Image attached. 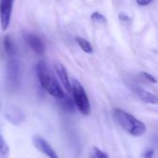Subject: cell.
<instances>
[{
	"label": "cell",
	"instance_id": "1",
	"mask_svg": "<svg viewBox=\"0 0 158 158\" xmlns=\"http://www.w3.org/2000/svg\"><path fill=\"white\" fill-rule=\"evenodd\" d=\"M36 72L39 82L41 86L53 97L60 100L63 99L66 94L62 88L60 87L58 81L54 77L52 72L50 71L47 64L44 61H40L36 65Z\"/></svg>",
	"mask_w": 158,
	"mask_h": 158
},
{
	"label": "cell",
	"instance_id": "2",
	"mask_svg": "<svg viewBox=\"0 0 158 158\" xmlns=\"http://www.w3.org/2000/svg\"><path fill=\"white\" fill-rule=\"evenodd\" d=\"M113 116L119 126L131 135L139 137L146 132L145 124L131 114L122 109L115 108L113 111Z\"/></svg>",
	"mask_w": 158,
	"mask_h": 158
},
{
	"label": "cell",
	"instance_id": "3",
	"mask_svg": "<svg viewBox=\"0 0 158 158\" xmlns=\"http://www.w3.org/2000/svg\"><path fill=\"white\" fill-rule=\"evenodd\" d=\"M6 81L11 91H17L20 86V66L18 56H8L6 67Z\"/></svg>",
	"mask_w": 158,
	"mask_h": 158
},
{
	"label": "cell",
	"instance_id": "4",
	"mask_svg": "<svg viewBox=\"0 0 158 158\" xmlns=\"http://www.w3.org/2000/svg\"><path fill=\"white\" fill-rule=\"evenodd\" d=\"M71 88V93L73 94V100L76 107L82 115L88 116L91 112V105L84 88L82 87L81 82L75 79L72 80Z\"/></svg>",
	"mask_w": 158,
	"mask_h": 158
},
{
	"label": "cell",
	"instance_id": "5",
	"mask_svg": "<svg viewBox=\"0 0 158 158\" xmlns=\"http://www.w3.org/2000/svg\"><path fill=\"white\" fill-rule=\"evenodd\" d=\"M14 0H0V21L3 31H6L10 24Z\"/></svg>",
	"mask_w": 158,
	"mask_h": 158
},
{
	"label": "cell",
	"instance_id": "6",
	"mask_svg": "<svg viewBox=\"0 0 158 158\" xmlns=\"http://www.w3.org/2000/svg\"><path fill=\"white\" fill-rule=\"evenodd\" d=\"M32 144L33 146L41 153L44 154L48 158H59L56 151L52 148V146L41 136L33 135L32 136Z\"/></svg>",
	"mask_w": 158,
	"mask_h": 158
},
{
	"label": "cell",
	"instance_id": "7",
	"mask_svg": "<svg viewBox=\"0 0 158 158\" xmlns=\"http://www.w3.org/2000/svg\"><path fill=\"white\" fill-rule=\"evenodd\" d=\"M24 40L27 44L39 56H43L44 53V44L42 39L31 33V32H25L24 33Z\"/></svg>",
	"mask_w": 158,
	"mask_h": 158
},
{
	"label": "cell",
	"instance_id": "8",
	"mask_svg": "<svg viewBox=\"0 0 158 158\" xmlns=\"http://www.w3.org/2000/svg\"><path fill=\"white\" fill-rule=\"evenodd\" d=\"M132 90L134 91V93L138 95V97L142 101H143L147 104H152V105L158 104L157 96L156 94H152L151 92L143 89V87H140L138 85H134V86H132Z\"/></svg>",
	"mask_w": 158,
	"mask_h": 158
},
{
	"label": "cell",
	"instance_id": "9",
	"mask_svg": "<svg viewBox=\"0 0 158 158\" xmlns=\"http://www.w3.org/2000/svg\"><path fill=\"white\" fill-rule=\"evenodd\" d=\"M5 117L10 123H12L14 125H19V124L22 123L25 118L22 111L19 110L16 106L7 108L5 112Z\"/></svg>",
	"mask_w": 158,
	"mask_h": 158
},
{
	"label": "cell",
	"instance_id": "10",
	"mask_svg": "<svg viewBox=\"0 0 158 158\" xmlns=\"http://www.w3.org/2000/svg\"><path fill=\"white\" fill-rule=\"evenodd\" d=\"M55 70L59 78V80L61 81L64 88L66 89V91L69 94L72 92V88H71V83L69 80V76L67 73V70L65 69V67L61 64V63H56L55 64Z\"/></svg>",
	"mask_w": 158,
	"mask_h": 158
},
{
	"label": "cell",
	"instance_id": "11",
	"mask_svg": "<svg viewBox=\"0 0 158 158\" xmlns=\"http://www.w3.org/2000/svg\"><path fill=\"white\" fill-rule=\"evenodd\" d=\"M3 45H4V50H5L7 57L18 55V53H17V47L15 45V43L13 42V40L11 39V37L9 35H6L4 37Z\"/></svg>",
	"mask_w": 158,
	"mask_h": 158
},
{
	"label": "cell",
	"instance_id": "12",
	"mask_svg": "<svg viewBox=\"0 0 158 158\" xmlns=\"http://www.w3.org/2000/svg\"><path fill=\"white\" fill-rule=\"evenodd\" d=\"M76 42L79 44V46L81 48V50L87 54H92L93 53V46L90 44L89 41H87L86 39L82 38V37H76Z\"/></svg>",
	"mask_w": 158,
	"mask_h": 158
},
{
	"label": "cell",
	"instance_id": "13",
	"mask_svg": "<svg viewBox=\"0 0 158 158\" xmlns=\"http://www.w3.org/2000/svg\"><path fill=\"white\" fill-rule=\"evenodd\" d=\"M9 156V147L2 135L0 134V157L7 158Z\"/></svg>",
	"mask_w": 158,
	"mask_h": 158
},
{
	"label": "cell",
	"instance_id": "14",
	"mask_svg": "<svg viewBox=\"0 0 158 158\" xmlns=\"http://www.w3.org/2000/svg\"><path fill=\"white\" fill-rule=\"evenodd\" d=\"M60 101H61V106L64 109H66L68 111H73L74 110V104L70 98L65 96L63 99H60Z\"/></svg>",
	"mask_w": 158,
	"mask_h": 158
},
{
	"label": "cell",
	"instance_id": "15",
	"mask_svg": "<svg viewBox=\"0 0 158 158\" xmlns=\"http://www.w3.org/2000/svg\"><path fill=\"white\" fill-rule=\"evenodd\" d=\"M91 19L94 20V22H98V23H106V18L101 14L100 12H94L92 15H91Z\"/></svg>",
	"mask_w": 158,
	"mask_h": 158
},
{
	"label": "cell",
	"instance_id": "16",
	"mask_svg": "<svg viewBox=\"0 0 158 158\" xmlns=\"http://www.w3.org/2000/svg\"><path fill=\"white\" fill-rule=\"evenodd\" d=\"M94 158H109L108 155L105 152H103L102 150H100L99 148L94 147Z\"/></svg>",
	"mask_w": 158,
	"mask_h": 158
},
{
	"label": "cell",
	"instance_id": "17",
	"mask_svg": "<svg viewBox=\"0 0 158 158\" xmlns=\"http://www.w3.org/2000/svg\"><path fill=\"white\" fill-rule=\"evenodd\" d=\"M142 75H143V78H145L148 81H150V82H152V83H156V78H155L153 75H151V74H149V73H147V72H143Z\"/></svg>",
	"mask_w": 158,
	"mask_h": 158
},
{
	"label": "cell",
	"instance_id": "18",
	"mask_svg": "<svg viewBox=\"0 0 158 158\" xmlns=\"http://www.w3.org/2000/svg\"><path fill=\"white\" fill-rule=\"evenodd\" d=\"M118 19L121 21H124V22H130L131 21V18L129 16H127L126 14H124V13H120L118 15Z\"/></svg>",
	"mask_w": 158,
	"mask_h": 158
},
{
	"label": "cell",
	"instance_id": "19",
	"mask_svg": "<svg viewBox=\"0 0 158 158\" xmlns=\"http://www.w3.org/2000/svg\"><path fill=\"white\" fill-rule=\"evenodd\" d=\"M153 0H136L137 4L141 6H147L149 5L150 3H152Z\"/></svg>",
	"mask_w": 158,
	"mask_h": 158
},
{
	"label": "cell",
	"instance_id": "20",
	"mask_svg": "<svg viewBox=\"0 0 158 158\" xmlns=\"http://www.w3.org/2000/svg\"><path fill=\"white\" fill-rule=\"evenodd\" d=\"M155 152L153 150H148L143 154V158H153Z\"/></svg>",
	"mask_w": 158,
	"mask_h": 158
}]
</instances>
